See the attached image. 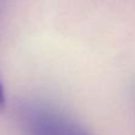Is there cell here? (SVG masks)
I'll use <instances>...</instances> for the list:
<instances>
[{
  "label": "cell",
  "instance_id": "7a4b0ae2",
  "mask_svg": "<svg viewBox=\"0 0 135 135\" xmlns=\"http://www.w3.org/2000/svg\"><path fill=\"white\" fill-rule=\"evenodd\" d=\"M71 135H91L89 134L81 124H78L77 122H74V126L71 129Z\"/></svg>",
  "mask_w": 135,
  "mask_h": 135
},
{
  "label": "cell",
  "instance_id": "6da1fadb",
  "mask_svg": "<svg viewBox=\"0 0 135 135\" xmlns=\"http://www.w3.org/2000/svg\"><path fill=\"white\" fill-rule=\"evenodd\" d=\"M28 135H71L74 120L45 103H30L21 110Z\"/></svg>",
  "mask_w": 135,
  "mask_h": 135
},
{
  "label": "cell",
  "instance_id": "277c9868",
  "mask_svg": "<svg viewBox=\"0 0 135 135\" xmlns=\"http://www.w3.org/2000/svg\"><path fill=\"white\" fill-rule=\"evenodd\" d=\"M134 96H135V89H134Z\"/></svg>",
  "mask_w": 135,
  "mask_h": 135
},
{
  "label": "cell",
  "instance_id": "3957f363",
  "mask_svg": "<svg viewBox=\"0 0 135 135\" xmlns=\"http://www.w3.org/2000/svg\"><path fill=\"white\" fill-rule=\"evenodd\" d=\"M6 104V97H5V90L2 85L0 84V112H2Z\"/></svg>",
  "mask_w": 135,
  "mask_h": 135
}]
</instances>
